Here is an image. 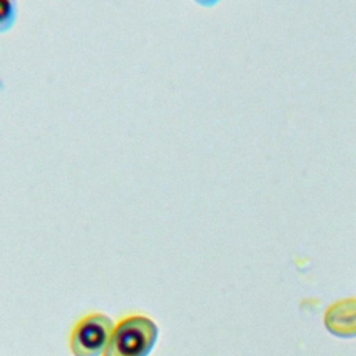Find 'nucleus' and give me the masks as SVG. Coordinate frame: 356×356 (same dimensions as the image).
I'll list each match as a JSON object with an SVG mask.
<instances>
[{
  "mask_svg": "<svg viewBox=\"0 0 356 356\" xmlns=\"http://www.w3.org/2000/svg\"><path fill=\"white\" fill-rule=\"evenodd\" d=\"M159 337L156 323L139 314L121 318L113 330L103 356H147Z\"/></svg>",
  "mask_w": 356,
  "mask_h": 356,
  "instance_id": "nucleus-1",
  "label": "nucleus"
},
{
  "mask_svg": "<svg viewBox=\"0 0 356 356\" xmlns=\"http://www.w3.org/2000/svg\"><path fill=\"white\" fill-rule=\"evenodd\" d=\"M113 320L103 313H90L82 317L70 337V349L74 356H103L114 330Z\"/></svg>",
  "mask_w": 356,
  "mask_h": 356,
  "instance_id": "nucleus-2",
  "label": "nucleus"
},
{
  "mask_svg": "<svg viewBox=\"0 0 356 356\" xmlns=\"http://www.w3.org/2000/svg\"><path fill=\"white\" fill-rule=\"evenodd\" d=\"M327 331L339 338L356 337V298H345L331 303L324 312Z\"/></svg>",
  "mask_w": 356,
  "mask_h": 356,
  "instance_id": "nucleus-3",
  "label": "nucleus"
},
{
  "mask_svg": "<svg viewBox=\"0 0 356 356\" xmlns=\"http://www.w3.org/2000/svg\"><path fill=\"white\" fill-rule=\"evenodd\" d=\"M17 19V3L0 0V33L10 31Z\"/></svg>",
  "mask_w": 356,
  "mask_h": 356,
  "instance_id": "nucleus-4",
  "label": "nucleus"
}]
</instances>
